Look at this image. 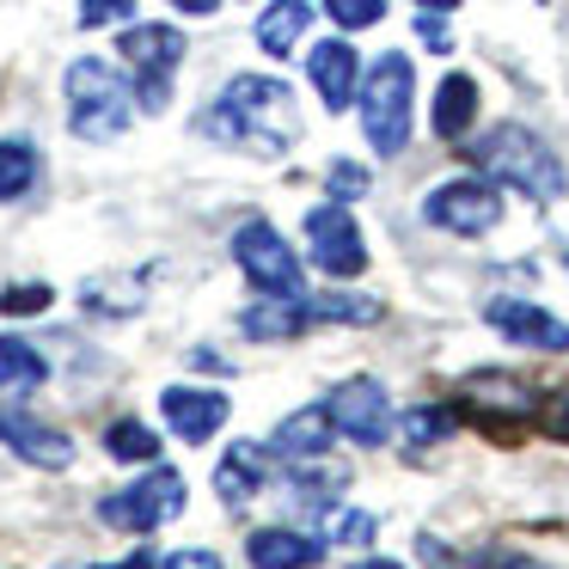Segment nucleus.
I'll return each instance as SVG.
<instances>
[{"mask_svg":"<svg viewBox=\"0 0 569 569\" xmlns=\"http://www.w3.org/2000/svg\"><path fill=\"white\" fill-rule=\"evenodd\" d=\"M471 166H478L490 184H508V190H520L527 202H557L563 197V160H557L551 148H545L532 129H520V123H496L490 136H478L471 141Z\"/></svg>","mask_w":569,"mask_h":569,"instance_id":"obj_2","label":"nucleus"},{"mask_svg":"<svg viewBox=\"0 0 569 569\" xmlns=\"http://www.w3.org/2000/svg\"><path fill=\"white\" fill-rule=\"evenodd\" d=\"M197 129L209 141H221V148L276 160V153H288L300 141L295 87H288V80H270V74H233L221 87V99L197 117Z\"/></svg>","mask_w":569,"mask_h":569,"instance_id":"obj_1","label":"nucleus"},{"mask_svg":"<svg viewBox=\"0 0 569 569\" xmlns=\"http://www.w3.org/2000/svg\"><path fill=\"white\" fill-rule=\"evenodd\" d=\"M117 56L136 74V104L141 111H166L172 104V74L184 62V31L178 26H123Z\"/></svg>","mask_w":569,"mask_h":569,"instance_id":"obj_5","label":"nucleus"},{"mask_svg":"<svg viewBox=\"0 0 569 569\" xmlns=\"http://www.w3.org/2000/svg\"><path fill=\"white\" fill-rule=\"evenodd\" d=\"M410 104H417V68H410V56L386 50L361 74V136H368L373 160H398L410 148Z\"/></svg>","mask_w":569,"mask_h":569,"instance_id":"obj_4","label":"nucleus"},{"mask_svg":"<svg viewBox=\"0 0 569 569\" xmlns=\"http://www.w3.org/2000/svg\"><path fill=\"white\" fill-rule=\"evenodd\" d=\"M459 422H453V410H441V405H429V410H410V417H398V435H405V447L410 453H422V447H435V441H447Z\"/></svg>","mask_w":569,"mask_h":569,"instance_id":"obj_24","label":"nucleus"},{"mask_svg":"<svg viewBox=\"0 0 569 569\" xmlns=\"http://www.w3.org/2000/svg\"><path fill=\"white\" fill-rule=\"evenodd\" d=\"M422 221L441 227V233H459V239L490 233V227H502V190L490 178H453V184L422 197Z\"/></svg>","mask_w":569,"mask_h":569,"instance_id":"obj_9","label":"nucleus"},{"mask_svg":"<svg viewBox=\"0 0 569 569\" xmlns=\"http://www.w3.org/2000/svg\"><path fill=\"white\" fill-rule=\"evenodd\" d=\"M417 38L429 43V50H447V43H453V38H447V26H441V13H422V7H417Z\"/></svg>","mask_w":569,"mask_h":569,"instance_id":"obj_32","label":"nucleus"},{"mask_svg":"<svg viewBox=\"0 0 569 569\" xmlns=\"http://www.w3.org/2000/svg\"><path fill=\"white\" fill-rule=\"evenodd\" d=\"M172 7H178V13H190V19H209L221 0H172Z\"/></svg>","mask_w":569,"mask_h":569,"instance_id":"obj_33","label":"nucleus"},{"mask_svg":"<svg viewBox=\"0 0 569 569\" xmlns=\"http://www.w3.org/2000/svg\"><path fill=\"white\" fill-rule=\"evenodd\" d=\"M141 300H148L141 282H87L80 288V307L99 312V319H129V312H141Z\"/></svg>","mask_w":569,"mask_h":569,"instance_id":"obj_22","label":"nucleus"},{"mask_svg":"<svg viewBox=\"0 0 569 569\" xmlns=\"http://www.w3.org/2000/svg\"><path fill=\"white\" fill-rule=\"evenodd\" d=\"M325 19L337 31H368L386 19V0H325Z\"/></svg>","mask_w":569,"mask_h":569,"instance_id":"obj_26","label":"nucleus"},{"mask_svg":"<svg viewBox=\"0 0 569 569\" xmlns=\"http://www.w3.org/2000/svg\"><path fill=\"white\" fill-rule=\"evenodd\" d=\"M233 263L251 276L258 295H307L295 246H288L270 221H246V227H239V233H233Z\"/></svg>","mask_w":569,"mask_h":569,"instance_id":"obj_8","label":"nucleus"},{"mask_svg":"<svg viewBox=\"0 0 569 569\" xmlns=\"http://www.w3.org/2000/svg\"><path fill=\"white\" fill-rule=\"evenodd\" d=\"M361 74H368V68H361V56L349 50L343 38H325L307 50V80H312L325 111H349V104L361 99Z\"/></svg>","mask_w":569,"mask_h":569,"instance_id":"obj_11","label":"nucleus"},{"mask_svg":"<svg viewBox=\"0 0 569 569\" xmlns=\"http://www.w3.org/2000/svg\"><path fill=\"white\" fill-rule=\"evenodd\" d=\"M160 410H166V422H172V435L190 441V447H202L227 422V398L221 392H197V386H166Z\"/></svg>","mask_w":569,"mask_h":569,"instance_id":"obj_15","label":"nucleus"},{"mask_svg":"<svg viewBox=\"0 0 569 569\" xmlns=\"http://www.w3.org/2000/svg\"><path fill=\"white\" fill-rule=\"evenodd\" d=\"M373 527H380L373 515H361V508H349V515H337V532H331V545H368V539H373Z\"/></svg>","mask_w":569,"mask_h":569,"instance_id":"obj_29","label":"nucleus"},{"mask_svg":"<svg viewBox=\"0 0 569 569\" xmlns=\"http://www.w3.org/2000/svg\"><path fill=\"white\" fill-rule=\"evenodd\" d=\"M62 99H68V129L80 141H117L136 117V87L117 74L104 56H80L62 74Z\"/></svg>","mask_w":569,"mask_h":569,"instance_id":"obj_3","label":"nucleus"},{"mask_svg":"<svg viewBox=\"0 0 569 569\" xmlns=\"http://www.w3.org/2000/svg\"><path fill=\"white\" fill-rule=\"evenodd\" d=\"M417 7H422V13H453L459 0H417Z\"/></svg>","mask_w":569,"mask_h":569,"instance_id":"obj_35","label":"nucleus"},{"mask_svg":"<svg viewBox=\"0 0 569 569\" xmlns=\"http://www.w3.org/2000/svg\"><path fill=\"white\" fill-rule=\"evenodd\" d=\"M356 569H398V563H392V557H361Z\"/></svg>","mask_w":569,"mask_h":569,"instance_id":"obj_36","label":"nucleus"},{"mask_svg":"<svg viewBox=\"0 0 569 569\" xmlns=\"http://www.w3.org/2000/svg\"><path fill=\"white\" fill-rule=\"evenodd\" d=\"M307 251H312V263H319L325 276H337V282H349V276L368 270V239H361L356 214H349L337 197L307 214Z\"/></svg>","mask_w":569,"mask_h":569,"instance_id":"obj_10","label":"nucleus"},{"mask_svg":"<svg viewBox=\"0 0 569 569\" xmlns=\"http://www.w3.org/2000/svg\"><path fill=\"white\" fill-rule=\"evenodd\" d=\"M99 569H160V563H153L148 551H136V557H123V563H99Z\"/></svg>","mask_w":569,"mask_h":569,"instance_id":"obj_34","label":"nucleus"},{"mask_svg":"<svg viewBox=\"0 0 569 569\" xmlns=\"http://www.w3.org/2000/svg\"><path fill=\"white\" fill-rule=\"evenodd\" d=\"M307 26H312L307 0H276V7H263V19H258V50L282 62V56L300 43V31H307Z\"/></svg>","mask_w":569,"mask_h":569,"instance_id":"obj_20","label":"nucleus"},{"mask_svg":"<svg viewBox=\"0 0 569 569\" xmlns=\"http://www.w3.org/2000/svg\"><path fill=\"white\" fill-rule=\"evenodd\" d=\"M331 539H312V532H295V527H263L246 539V557L251 569H312L325 557Z\"/></svg>","mask_w":569,"mask_h":569,"instance_id":"obj_16","label":"nucleus"},{"mask_svg":"<svg viewBox=\"0 0 569 569\" xmlns=\"http://www.w3.org/2000/svg\"><path fill=\"white\" fill-rule=\"evenodd\" d=\"M557 429L569 435V398H563V405H557Z\"/></svg>","mask_w":569,"mask_h":569,"instance_id":"obj_37","label":"nucleus"},{"mask_svg":"<svg viewBox=\"0 0 569 569\" xmlns=\"http://www.w3.org/2000/svg\"><path fill=\"white\" fill-rule=\"evenodd\" d=\"M270 483H276V471H270V447L263 441H233L227 459L214 466V496L227 508H251Z\"/></svg>","mask_w":569,"mask_h":569,"instance_id":"obj_14","label":"nucleus"},{"mask_svg":"<svg viewBox=\"0 0 569 569\" xmlns=\"http://www.w3.org/2000/svg\"><path fill=\"white\" fill-rule=\"evenodd\" d=\"M478 123V80L471 74H447L435 87V104H429V129L441 141H466V129Z\"/></svg>","mask_w":569,"mask_h":569,"instance_id":"obj_17","label":"nucleus"},{"mask_svg":"<svg viewBox=\"0 0 569 569\" xmlns=\"http://www.w3.org/2000/svg\"><path fill=\"white\" fill-rule=\"evenodd\" d=\"M43 307H50V288H43V282L7 288V295H0V312H43Z\"/></svg>","mask_w":569,"mask_h":569,"instance_id":"obj_30","label":"nucleus"},{"mask_svg":"<svg viewBox=\"0 0 569 569\" xmlns=\"http://www.w3.org/2000/svg\"><path fill=\"white\" fill-rule=\"evenodd\" d=\"M136 13V0H80V31H99V26H117V19Z\"/></svg>","mask_w":569,"mask_h":569,"instance_id":"obj_28","label":"nucleus"},{"mask_svg":"<svg viewBox=\"0 0 569 569\" xmlns=\"http://www.w3.org/2000/svg\"><path fill=\"white\" fill-rule=\"evenodd\" d=\"M184 496H190L184 490V471L153 466V471H141L129 490L104 496L99 520H104V527H123V532H153V527H166V520L184 515Z\"/></svg>","mask_w":569,"mask_h":569,"instance_id":"obj_6","label":"nucleus"},{"mask_svg":"<svg viewBox=\"0 0 569 569\" xmlns=\"http://www.w3.org/2000/svg\"><path fill=\"white\" fill-rule=\"evenodd\" d=\"M325 184H331L337 202H356L361 190H368V172H361L356 160H331V172H325Z\"/></svg>","mask_w":569,"mask_h":569,"instance_id":"obj_27","label":"nucleus"},{"mask_svg":"<svg viewBox=\"0 0 569 569\" xmlns=\"http://www.w3.org/2000/svg\"><path fill=\"white\" fill-rule=\"evenodd\" d=\"M325 417H331L337 435H349L356 447H386L398 435V417H392V398L373 373H349L325 392Z\"/></svg>","mask_w":569,"mask_h":569,"instance_id":"obj_7","label":"nucleus"},{"mask_svg":"<svg viewBox=\"0 0 569 569\" xmlns=\"http://www.w3.org/2000/svg\"><path fill=\"white\" fill-rule=\"evenodd\" d=\"M0 447H13V453L26 459V466H38V471L74 466V435L50 429V422L26 417V410H0Z\"/></svg>","mask_w":569,"mask_h":569,"instance_id":"obj_13","label":"nucleus"},{"mask_svg":"<svg viewBox=\"0 0 569 569\" xmlns=\"http://www.w3.org/2000/svg\"><path fill=\"white\" fill-rule=\"evenodd\" d=\"M483 319H490L496 331L508 337V343L545 349V356H563V349H569V325L557 319V312L532 307V300H515V295H502V300H490V307H483Z\"/></svg>","mask_w":569,"mask_h":569,"instance_id":"obj_12","label":"nucleus"},{"mask_svg":"<svg viewBox=\"0 0 569 569\" xmlns=\"http://www.w3.org/2000/svg\"><path fill=\"white\" fill-rule=\"evenodd\" d=\"M331 417H325V405L319 410H295V417L276 429V441H270V453H282V459H319L325 447H331Z\"/></svg>","mask_w":569,"mask_h":569,"instance_id":"obj_19","label":"nucleus"},{"mask_svg":"<svg viewBox=\"0 0 569 569\" xmlns=\"http://www.w3.org/2000/svg\"><path fill=\"white\" fill-rule=\"evenodd\" d=\"M43 380H50V368H43V356L26 337H13V331L0 337V386L7 392H38Z\"/></svg>","mask_w":569,"mask_h":569,"instance_id":"obj_21","label":"nucleus"},{"mask_svg":"<svg viewBox=\"0 0 569 569\" xmlns=\"http://www.w3.org/2000/svg\"><path fill=\"white\" fill-rule=\"evenodd\" d=\"M38 184V148L31 141H0V202H19Z\"/></svg>","mask_w":569,"mask_h":569,"instance_id":"obj_23","label":"nucleus"},{"mask_svg":"<svg viewBox=\"0 0 569 569\" xmlns=\"http://www.w3.org/2000/svg\"><path fill=\"white\" fill-rule=\"evenodd\" d=\"M343 490H349V471H337V466H325V471H288V502H295L300 520H325Z\"/></svg>","mask_w":569,"mask_h":569,"instance_id":"obj_18","label":"nucleus"},{"mask_svg":"<svg viewBox=\"0 0 569 569\" xmlns=\"http://www.w3.org/2000/svg\"><path fill=\"white\" fill-rule=\"evenodd\" d=\"M104 453H111V459H160V435H153L148 422L123 417V422L104 429Z\"/></svg>","mask_w":569,"mask_h":569,"instance_id":"obj_25","label":"nucleus"},{"mask_svg":"<svg viewBox=\"0 0 569 569\" xmlns=\"http://www.w3.org/2000/svg\"><path fill=\"white\" fill-rule=\"evenodd\" d=\"M160 569H227V563H221L214 551H197V545H190V551H172Z\"/></svg>","mask_w":569,"mask_h":569,"instance_id":"obj_31","label":"nucleus"}]
</instances>
